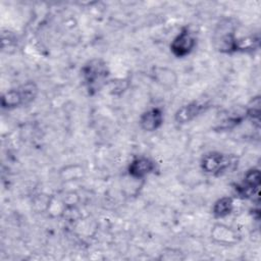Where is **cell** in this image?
Listing matches in <instances>:
<instances>
[{
    "label": "cell",
    "mask_w": 261,
    "mask_h": 261,
    "mask_svg": "<svg viewBox=\"0 0 261 261\" xmlns=\"http://www.w3.org/2000/svg\"><path fill=\"white\" fill-rule=\"evenodd\" d=\"M237 22L232 18H224L217 25L213 35L215 49L221 53L238 52Z\"/></svg>",
    "instance_id": "6da1fadb"
},
{
    "label": "cell",
    "mask_w": 261,
    "mask_h": 261,
    "mask_svg": "<svg viewBox=\"0 0 261 261\" xmlns=\"http://www.w3.org/2000/svg\"><path fill=\"white\" fill-rule=\"evenodd\" d=\"M82 74L89 94L93 95L106 84L108 67L103 60L93 59L84 65Z\"/></svg>",
    "instance_id": "7a4b0ae2"
},
{
    "label": "cell",
    "mask_w": 261,
    "mask_h": 261,
    "mask_svg": "<svg viewBox=\"0 0 261 261\" xmlns=\"http://www.w3.org/2000/svg\"><path fill=\"white\" fill-rule=\"evenodd\" d=\"M38 94V87L34 82H27L16 89L5 92L1 97V106L12 109L21 105H27L35 100Z\"/></svg>",
    "instance_id": "3957f363"
},
{
    "label": "cell",
    "mask_w": 261,
    "mask_h": 261,
    "mask_svg": "<svg viewBox=\"0 0 261 261\" xmlns=\"http://www.w3.org/2000/svg\"><path fill=\"white\" fill-rule=\"evenodd\" d=\"M231 164H236L232 157L220 152H210L203 156L200 166L205 173L219 175L229 169Z\"/></svg>",
    "instance_id": "277c9868"
},
{
    "label": "cell",
    "mask_w": 261,
    "mask_h": 261,
    "mask_svg": "<svg viewBox=\"0 0 261 261\" xmlns=\"http://www.w3.org/2000/svg\"><path fill=\"white\" fill-rule=\"evenodd\" d=\"M196 44L197 40L194 34L191 33L188 28H182L172 40L170 44V51L175 57L182 58L194 50Z\"/></svg>",
    "instance_id": "5b68a950"
},
{
    "label": "cell",
    "mask_w": 261,
    "mask_h": 261,
    "mask_svg": "<svg viewBox=\"0 0 261 261\" xmlns=\"http://www.w3.org/2000/svg\"><path fill=\"white\" fill-rule=\"evenodd\" d=\"M156 169V163L145 156L136 157L132 160L127 167L128 175L135 179H143L147 175L153 173Z\"/></svg>",
    "instance_id": "8992f818"
},
{
    "label": "cell",
    "mask_w": 261,
    "mask_h": 261,
    "mask_svg": "<svg viewBox=\"0 0 261 261\" xmlns=\"http://www.w3.org/2000/svg\"><path fill=\"white\" fill-rule=\"evenodd\" d=\"M260 187V171L259 169L252 168L248 170L245 174L243 182L238 186L237 192L240 196L244 198H250L253 196H258Z\"/></svg>",
    "instance_id": "52a82bcc"
},
{
    "label": "cell",
    "mask_w": 261,
    "mask_h": 261,
    "mask_svg": "<svg viewBox=\"0 0 261 261\" xmlns=\"http://www.w3.org/2000/svg\"><path fill=\"white\" fill-rule=\"evenodd\" d=\"M206 107L207 105L205 103H201L199 101L188 103L176 110L174 114V120L178 124L188 123L196 118L200 113H202Z\"/></svg>",
    "instance_id": "ba28073f"
},
{
    "label": "cell",
    "mask_w": 261,
    "mask_h": 261,
    "mask_svg": "<svg viewBox=\"0 0 261 261\" xmlns=\"http://www.w3.org/2000/svg\"><path fill=\"white\" fill-rule=\"evenodd\" d=\"M142 129L146 132H154L158 129L163 123V112L158 107H153L145 111L139 119Z\"/></svg>",
    "instance_id": "9c48e42d"
},
{
    "label": "cell",
    "mask_w": 261,
    "mask_h": 261,
    "mask_svg": "<svg viewBox=\"0 0 261 261\" xmlns=\"http://www.w3.org/2000/svg\"><path fill=\"white\" fill-rule=\"evenodd\" d=\"M211 238L221 245H232L239 241V234L231 227L224 224H215L211 230Z\"/></svg>",
    "instance_id": "30bf717a"
},
{
    "label": "cell",
    "mask_w": 261,
    "mask_h": 261,
    "mask_svg": "<svg viewBox=\"0 0 261 261\" xmlns=\"http://www.w3.org/2000/svg\"><path fill=\"white\" fill-rule=\"evenodd\" d=\"M152 74L156 83L160 84L164 88H172L176 85L177 76L175 72L170 68L156 66L153 68Z\"/></svg>",
    "instance_id": "8fae6325"
},
{
    "label": "cell",
    "mask_w": 261,
    "mask_h": 261,
    "mask_svg": "<svg viewBox=\"0 0 261 261\" xmlns=\"http://www.w3.org/2000/svg\"><path fill=\"white\" fill-rule=\"evenodd\" d=\"M233 210V199L231 197H222L218 199L213 207L212 213L216 218H223Z\"/></svg>",
    "instance_id": "7c38bea8"
}]
</instances>
